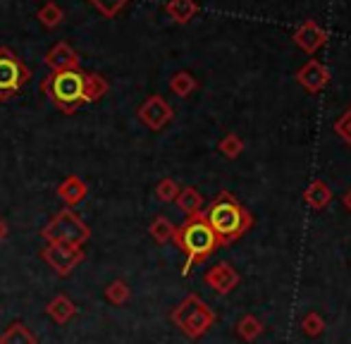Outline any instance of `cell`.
<instances>
[{
    "mask_svg": "<svg viewBox=\"0 0 351 344\" xmlns=\"http://www.w3.org/2000/svg\"><path fill=\"white\" fill-rule=\"evenodd\" d=\"M204 220L210 225V230L215 232V237L220 239V244L234 242L237 237L246 232L251 228V213L230 194V191H222L213 199L208 210H204Z\"/></svg>",
    "mask_w": 351,
    "mask_h": 344,
    "instance_id": "6da1fadb",
    "label": "cell"
},
{
    "mask_svg": "<svg viewBox=\"0 0 351 344\" xmlns=\"http://www.w3.org/2000/svg\"><path fill=\"white\" fill-rule=\"evenodd\" d=\"M177 247L184 251V268H182V275H189L191 268L196 263H204L206 258H210L213 254L220 247V239L215 237V232L210 230V225L204 220V215H194V218L186 220L182 228L175 230Z\"/></svg>",
    "mask_w": 351,
    "mask_h": 344,
    "instance_id": "7a4b0ae2",
    "label": "cell"
},
{
    "mask_svg": "<svg viewBox=\"0 0 351 344\" xmlns=\"http://www.w3.org/2000/svg\"><path fill=\"white\" fill-rule=\"evenodd\" d=\"M43 93L53 101V106L62 112H74L77 108L86 106V72L82 70H65L51 72L43 79Z\"/></svg>",
    "mask_w": 351,
    "mask_h": 344,
    "instance_id": "3957f363",
    "label": "cell"
},
{
    "mask_svg": "<svg viewBox=\"0 0 351 344\" xmlns=\"http://www.w3.org/2000/svg\"><path fill=\"white\" fill-rule=\"evenodd\" d=\"M170 318L186 337H191V340L204 337L213 328V323H215V313L206 306V302L199 294H189V297L182 299V302L172 308Z\"/></svg>",
    "mask_w": 351,
    "mask_h": 344,
    "instance_id": "277c9868",
    "label": "cell"
},
{
    "mask_svg": "<svg viewBox=\"0 0 351 344\" xmlns=\"http://www.w3.org/2000/svg\"><path fill=\"white\" fill-rule=\"evenodd\" d=\"M41 237L46 239V244H67V247H82L91 237L88 225L79 218L74 210L65 208L60 213H56L41 230Z\"/></svg>",
    "mask_w": 351,
    "mask_h": 344,
    "instance_id": "5b68a950",
    "label": "cell"
},
{
    "mask_svg": "<svg viewBox=\"0 0 351 344\" xmlns=\"http://www.w3.org/2000/svg\"><path fill=\"white\" fill-rule=\"evenodd\" d=\"M32 72L12 48H0V101H8L29 82Z\"/></svg>",
    "mask_w": 351,
    "mask_h": 344,
    "instance_id": "8992f818",
    "label": "cell"
},
{
    "mask_svg": "<svg viewBox=\"0 0 351 344\" xmlns=\"http://www.w3.org/2000/svg\"><path fill=\"white\" fill-rule=\"evenodd\" d=\"M41 258L56 270L60 278L74 273V268H79V263H84V251L82 247H67V244H46V249L41 251Z\"/></svg>",
    "mask_w": 351,
    "mask_h": 344,
    "instance_id": "52a82bcc",
    "label": "cell"
},
{
    "mask_svg": "<svg viewBox=\"0 0 351 344\" xmlns=\"http://www.w3.org/2000/svg\"><path fill=\"white\" fill-rule=\"evenodd\" d=\"M172 115H175V112H172L170 103L162 96H158V93L156 96H148L146 101H143V106L139 108V120L153 132H160L162 127L170 125Z\"/></svg>",
    "mask_w": 351,
    "mask_h": 344,
    "instance_id": "ba28073f",
    "label": "cell"
},
{
    "mask_svg": "<svg viewBox=\"0 0 351 344\" xmlns=\"http://www.w3.org/2000/svg\"><path fill=\"white\" fill-rule=\"evenodd\" d=\"M294 43L301 48L304 53H308V56H313V53H318L320 48L328 43V32H325L323 27H320L318 22H313V19H308V22H304L299 29L294 32Z\"/></svg>",
    "mask_w": 351,
    "mask_h": 344,
    "instance_id": "9c48e42d",
    "label": "cell"
},
{
    "mask_svg": "<svg viewBox=\"0 0 351 344\" xmlns=\"http://www.w3.org/2000/svg\"><path fill=\"white\" fill-rule=\"evenodd\" d=\"M296 82H299V84L304 86L306 91L320 93L325 86L330 84V70L320 60L311 58V60L306 62V65L301 67L299 72H296Z\"/></svg>",
    "mask_w": 351,
    "mask_h": 344,
    "instance_id": "30bf717a",
    "label": "cell"
},
{
    "mask_svg": "<svg viewBox=\"0 0 351 344\" xmlns=\"http://www.w3.org/2000/svg\"><path fill=\"white\" fill-rule=\"evenodd\" d=\"M204 280H206V284L215 289L217 294H230L232 289L239 284V273H237L230 263L222 260V263H215L213 268H208V273L204 275Z\"/></svg>",
    "mask_w": 351,
    "mask_h": 344,
    "instance_id": "8fae6325",
    "label": "cell"
},
{
    "mask_svg": "<svg viewBox=\"0 0 351 344\" xmlns=\"http://www.w3.org/2000/svg\"><path fill=\"white\" fill-rule=\"evenodd\" d=\"M46 65L51 67L53 72L79 70V53L74 51L70 43H56V46L46 53Z\"/></svg>",
    "mask_w": 351,
    "mask_h": 344,
    "instance_id": "7c38bea8",
    "label": "cell"
},
{
    "mask_svg": "<svg viewBox=\"0 0 351 344\" xmlns=\"http://www.w3.org/2000/svg\"><path fill=\"white\" fill-rule=\"evenodd\" d=\"M86 194H88L86 182L79 180L77 175H67L65 180L58 184V196H60V199L65 201L70 208H72V206H77V204H82V201L86 199Z\"/></svg>",
    "mask_w": 351,
    "mask_h": 344,
    "instance_id": "4fadbf2b",
    "label": "cell"
},
{
    "mask_svg": "<svg viewBox=\"0 0 351 344\" xmlns=\"http://www.w3.org/2000/svg\"><path fill=\"white\" fill-rule=\"evenodd\" d=\"M46 313L58 325H65V323H70L72 318L77 316V306H74V302L67 294H58V297H53L51 302H48Z\"/></svg>",
    "mask_w": 351,
    "mask_h": 344,
    "instance_id": "5bb4252c",
    "label": "cell"
},
{
    "mask_svg": "<svg viewBox=\"0 0 351 344\" xmlns=\"http://www.w3.org/2000/svg\"><path fill=\"white\" fill-rule=\"evenodd\" d=\"M175 204H177V208H180L184 215H189V218L204 213V196H201V191L194 189V186H184V189H180Z\"/></svg>",
    "mask_w": 351,
    "mask_h": 344,
    "instance_id": "9a60e30c",
    "label": "cell"
},
{
    "mask_svg": "<svg viewBox=\"0 0 351 344\" xmlns=\"http://www.w3.org/2000/svg\"><path fill=\"white\" fill-rule=\"evenodd\" d=\"M304 201L311 206L313 210H323L325 206L332 201V189L325 184L323 180H313L304 191Z\"/></svg>",
    "mask_w": 351,
    "mask_h": 344,
    "instance_id": "2e32d148",
    "label": "cell"
},
{
    "mask_svg": "<svg viewBox=\"0 0 351 344\" xmlns=\"http://www.w3.org/2000/svg\"><path fill=\"white\" fill-rule=\"evenodd\" d=\"M165 12L170 14V19H175L177 24H186L196 17L199 5H196V0H167Z\"/></svg>",
    "mask_w": 351,
    "mask_h": 344,
    "instance_id": "e0dca14e",
    "label": "cell"
},
{
    "mask_svg": "<svg viewBox=\"0 0 351 344\" xmlns=\"http://www.w3.org/2000/svg\"><path fill=\"white\" fill-rule=\"evenodd\" d=\"M0 344H38V340L24 323H12V325L0 335Z\"/></svg>",
    "mask_w": 351,
    "mask_h": 344,
    "instance_id": "ac0fdd59",
    "label": "cell"
},
{
    "mask_svg": "<svg viewBox=\"0 0 351 344\" xmlns=\"http://www.w3.org/2000/svg\"><path fill=\"white\" fill-rule=\"evenodd\" d=\"M199 88V82H196V77L191 75V72H177V75L170 77V91L175 93V96L180 98H189L191 93Z\"/></svg>",
    "mask_w": 351,
    "mask_h": 344,
    "instance_id": "d6986e66",
    "label": "cell"
},
{
    "mask_svg": "<svg viewBox=\"0 0 351 344\" xmlns=\"http://www.w3.org/2000/svg\"><path fill=\"white\" fill-rule=\"evenodd\" d=\"M36 19L46 29H56V27H60V24H62V19H65V12H62V8L58 3L48 0V3H43L41 8H38Z\"/></svg>",
    "mask_w": 351,
    "mask_h": 344,
    "instance_id": "ffe728a7",
    "label": "cell"
},
{
    "mask_svg": "<svg viewBox=\"0 0 351 344\" xmlns=\"http://www.w3.org/2000/svg\"><path fill=\"white\" fill-rule=\"evenodd\" d=\"M175 230L177 228L165 218V215H158V218L151 223V228H148V234H151L158 244H167L172 237H175Z\"/></svg>",
    "mask_w": 351,
    "mask_h": 344,
    "instance_id": "44dd1931",
    "label": "cell"
},
{
    "mask_svg": "<svg viewBox=\"0 0 351 344\" xmlns=\"http://www.w3.org/2000/svg\"><path fill=\"white\" fill-rule=\"evenodd\" d=\"M110 91V84L103 75H88L86 72V103L101 101L106 93Z\"/></svg>",
    "mask_w": 351,
    "mask_h": 344,
    "instance_id": "7402d4cb",
    "label": "cell"
},
{
    "mask_svg": "<svg viewBox=\"0 0 351 344\" xmlns=\"http://www.w3.org/2000/svg\"><path fill=\"white\" fill-rule=\"evenodd\" d=\"M130 297H132L130 284H127L125 280H115V282H110L106 287V299L112 306H122V304L130 302Z\"/></svg>",
    "mask_w": 351,
    "mask_h": 344,
    "instance_id": "603a6c76",
    "label": "cell"
},
{
    "mask_svg": "<svg viewBox=\"0 0 351 344\" xmlns=\"http://www.w3.org/2000/svg\"><path fill=\"white\" fill-rule=\"evenodd\" d=\"M234 330H237V335H239L244 342H254L256 337H258L261 332H263V325H261L258 318H254V316H244L239 323H237Z\"/></svg>",
    "mask_w": 351,
    "mask_h": 344,
    "instance_id": "cb8c5ba5",
    "label": "cell"
},
{
    "mask_svg": "<svg viewBox=\"0 0 351 344\" xmlns=\"http://www.w3.org/2000/svg\"><path fill=\"white\" fill-rule=\"evenodd\" d=\"M217 151H220L225 158H237V156L244 151V141L239 139V134H227V136H222L220 139V144H217Z\"/></svg>",
    "mask_w": 351,
    "mask_h": 344,
    "instance_id": "d4e9b609",
    "label": "cell"
},
{
    "mask_svg": "<svg viewBox=\"0 0 351 344\" xmlns=\"http://www.w3.org/2000/svg\"><path fill=\"white\" fill-rule=\"evenodd\" d=\"M88 3H91L106 19H112L127 8V3H130V0H88Z\"/></svg>",
    "mask_w": 351,
    "mask_h": 344,
    "instance_id": "484cf974",
    "label": "cell"
},
{
    "mask_svg": "<svg viewBox=\"0 0 351 344\" xmlns=\"http://www.w3.org/2000/svg\"><path fill=\"white\" fill-rule=\"evenodd\" d=\"M180 189H182V186L177 184L175 180H170V177H165V180L158 182V186H156V196L162 201V204H175V199H177V194H180Z\"/></svg>",
    "mask_w": 351,
    "mask_h": 344,
    "instance_id": "4316f807",
    "label": "cell"
},
{
    "mask_svg": "<svg viewBox=\"0 0 351 344\" xmlns=\"http://www.w3.org/2000/svg\"><path fill=\"white\" fill-rule=\"evenodd\" d=\"M301 330H304L308 337H318L320 332L325 330V318L320 316V313H315V311L306 313V318L301 321Z\"/></svg>",
    "mask_w": 351,
    "mask_h": 344,
    "instance_id": "83f0119b",
    "label": "cell"
},
{
    "mask_svg": "<svg viewBox=\"0 0 351 344\" xmlns=\"http://www.w3.org/2000/svg\"><path fill=\"white\" fill-rule=\"evenodd\" d=\"M335 132H337V134L351 146V108H349L347 112H344L342 117H339L337 122H335Z\"/></svg>",
    "mask_w": 351,
    "mask_h": 344,
    "instance_id": "f1b7e54d",
    "label": "cell"
},
{
    "mask_svg": "<svg viewBox=\"0 0 351 344\" xmlns=\"http://www.w3.org/2000/svg\"><path fill=\"white\" fill-rule=\"evenodd\" d=\"M8 234H10V228H8V223H5V220L0 218V242H5V239H8Z\"/></svg>",
    "mask_w": 351,
    "mask_h": 344,
    "instance_id": "f546056e",
    "label": "cell"
},
{
    "mask_svg": "<svg viewBox=\"0 0 351 344\" xmlns=\"http://www.w3.org/2000/svg\"><path fill=\"white\" fill-rule=\"evenodd\" d=\"M344 206H347V208L351 210V189L347 191V194H344Z\"/></svg>",
    "mask_w": 351,
    "mask_h": 344,
    "instance_id": "4dcf8cb0",
    "label": "cell"
}]
</instances>
